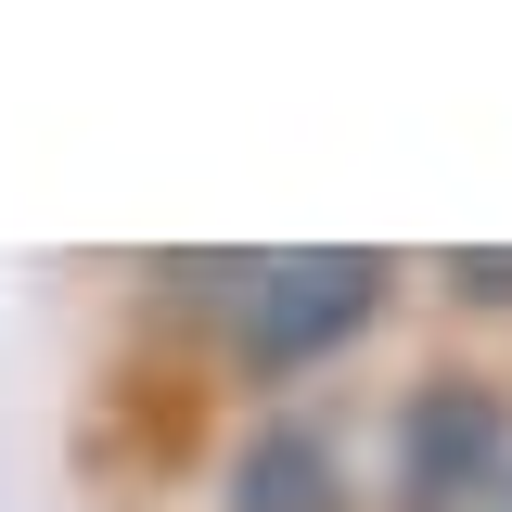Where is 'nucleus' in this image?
<instances>
[{"label": "nucleus", "mask_w": 512, "mask_h": 512, "mask_svg": "<svg viewBox=\"0 0 512 512\" xmlns=\"http://www.w3.org/2000/svg\"><path fill=\"white\" fill-rule=\"evenodd\" d=\"M167 282H192L218 308V359L269 410V397H295L308 372H333L346 346L384 333L410 256H384V244H269V256H180Z\"/></svg>", "instance_id": "f257e3e1"}, {"label": "nucleus", "mask_w": 512, "mask_h": 512, "mask_svg": "<svg viewBox=\"0 0 512 512\" xmlns=\"http://www.w3.org/2000/svg\"><path fill=\"white\" fill-rule=\"evenodd\" d=\"M512 474V384L474 372V359H436V372L397 384L384 410V512H474Z\"/></svg>", "instance_id": "f03ea898"}, {"label": "nucleus", "mask_w": 512, "mask_h": 512, "mask_svg": "<svg viewBox=\"0 0 512 512\" xmlns=\"http://www.w3.org/2000/svg\"><path fill=\"white\" fill-rule=\"evenodd\" d=\"M205 512H359V448L333 436L308 397H269V410H244V436L218 448Z\"/></svg>", "instance_id": "7ed1b4c3"}, {"label": "nucleus", "mask_w": 512, "mask_h": 512, "mask_svg": "<svg viewBox=\"0 0 512 512\" xmlns=\"http://www.w3.org/2000/svg\"><path fill=\"white\" fill-rule=\"evenodd\" d=\"M436 295L474 320H512V244H448L436 256Z\"/></svg>", "instance_id": "20e7f679"}, {"label": "nucleus", "mask_w": 512, "mask_h": 512, "mask_svg": "<svg viewBox=\"0 0 512 512\" xmlns=\"http://www.w3.org/2000/svg\"><path fill=\"white\" fill-rule=\"evenodd\" d=\"M474 512H512V474H500V487H487V500H474Z\"/></svg>", "instance_id": "39448f33"}]
</instances>
